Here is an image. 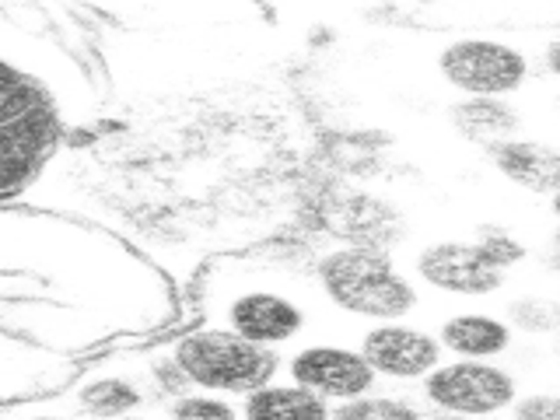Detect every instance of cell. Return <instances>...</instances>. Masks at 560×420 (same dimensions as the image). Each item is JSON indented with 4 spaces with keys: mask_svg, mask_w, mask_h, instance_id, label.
<instances>
[{
    "mask_svg": "<svg viewBox=\"0 0 560 420\" xmlns=\"http://www.w3.org/2000/svg\"><path fill=\"white\" fill-rule=\"evenodd\" d=\"M332 420H424V410L407 396L375 389L350 402H337V407H332Z\"/></svg>",
    "mask_w": 560,
    "mask_h": 420,
    "instance_id": "ac0fdd59",
    "label": "cell"
},
{
    "mask_svg": "<svg viewBox=\"0 0 560 420\" xmlns=\"http://www.w3.org/2000/svg\"><path fill=\"white\" fill-rule=\"evenodd\" d=\"M542 67H547L550 74L560 81V35H557V39H550L547 49H542Z\"/></svg>",
    "mask_w": 560,
    "mask_h": 420,
    "instance_id": "cb8c5ba5",
    "label": "cell"
},
{
    "mask_svg": "<svg viewBox=\"0 0 560 420\" xmlns=\"http://www.w3.org/2000/svg\"><path fill=\"white\" fill-rule=\"evenodd\" d=\"M512 420H560V393H529L518 396Z\"/></svg>",
    "mask_w": 560,
    "mask_h": 420,
    "instance_id": "44dd1931",
    "label": "cell"
},
{
    "mask_svg": "<svg viewBox=\"0 0 560 420\" xmlns=\"http://www.w3.org/2000/svg\"><path fill=\"white\" fill-rule=\"evenodd\" d=\"M0 315L8 332L84 358L105 343L172 329L179 294L109 228L8 203Z\"/></svg>",
    "mask_w": 560,
    "mask_h": 420,
    "instance_id": "6da1fadb",
    "label": "cell"
},
{
    "mask_svg": "<svg viewBox=\"0 0 560 420\" xmlns=\"http://www.w3.org/2000/svg\"><path fill=\"white\" fill-rule=\"evenodd\" d=\"M0 88H4V113H0L4 119V133H0L4 140V203H18V192L43 172L49 154L60 148L67 119L46 88L14 63H4Z\"/></svg>",
    "mask_w": 560,
    "mask_h": 420,
    "instance_id": "5b68a950",
    "label": "cell"
},
{
    "mask_svg": "<svg viewBox=\"0 0 560 420\" xmlns=\"http://www.w3.org/2000/svg\"><path fill=\"white\" fill-rule=\"evenodd\" d=\"M165 358L186 382V389L228 399H242L284 375L280 350L249 343L238 332L210 323L175 332L165 347Z\"/></svg>",
    "mask_w": 560,
    "mask_h": 420,
    "instance_id": "277c9868",
    "label": "cell"
},
{
    "mask_svg": "<svg viewBox=\"0 0 560 420\" xmlns=\"http://www.w3.org/2000/svg\"><path fill=\"white\" fill-rule=\"evenodd\" d=\"M424 420H472V417H455V413H434V410H428Z\"/></svg>",
    "mask_w": 560,
    "mask_h": 420,
    "instance_id": "d4e9b609",
    "label": "cell"
},
{
    "mask_svg": "<svg viewBox=\"0 0 560 420\" xmlns=\"http://www.w3.org/2000/svg\"><path fill=\"white\" fill-rule=\"evenodd\" d=\"M127 420H140V417H127Z\"/></svg>",
    "mask_w": 560,
    "mask_h": 420,
    "instance_id": "4316f807",
    "label": "cell"
},
{
    "mask_svg": "<svg viewBox=\"0 0 560 420\" xmlns=\"http://www.w3.org/2000/svg\"><path fill=\"white\" fill-rule=\"evenodd\" d=\"M483 249V256L494 262V267L501 270V273H508L512 267H518V262H525V245L508 232V228H483V232L472 238Z\"/></svg>",
    "mask_w": 560,
    "mask_h": 420,
    "instance_id": "ffe728a7",
    "label": "cell"
},
{
    "mask_svg": "<svg viewBox=\"0 0 560 420\" xmlns=\"http://www.w3.org/2000/svg\"><path fill=\"white\" fill-rule=\"evenodd\" d=\"M438 74L463 98H508L529 81V57L501 39H452L438 52Z\"/></svg>",
    "mask_w": 560,
    "mask_h": 420,
    "instance_id": "52a82bcc",
    "label": "cell"
},
{
    "mask_svg": "<svg viewBox=\"0 0 560 420\" xmlns=\"http://www.w3.org/2000/svg\"><path fill=\"white\" fill-rule=\"evenodd\" d=\"M242 420H332V402L308 393L305 385L277 378L262 389L242 396Z\"/></svg>",
    "mask_w": 560,
    "mask_h": 420,
    "instance_id": "2e32d148",
    "label": "cell"
},
{
    "mask_svg": "<svg viewBox=\"0 0 560 420\" xmlns=\"http://www.w3.org/2000/svg\"><path fill=\"white\" fill-rule=\"evenodd\" d=\"M165 420H242V413L228 396L186 389L165 402Z\"/></svg>",
    "mask_w": 560,
    "mask_h": 420,
    "instance_id": "d6986e66",
    "label": "cell"
},
{
    "mask_svg": "<svg viewBox=\"0 0 560 420\" xmlns=\"http://www.w3.org/2000/svg\"><path fill=\"white\" fill-rule=\"evenodd\" d=\"M452 130L469 144L494 151L504 140L518 137V109L508 98H459L448 109Z\"/></svg>",
    "mask_w": 560,
    "mask_h": 420,
    "instance_id": "9a60e30c",
    "label": "cell"
},
{
    "mask_svg": "<svg viewBox=\"0 0 560 420\" xmlns=\"http://www.w3.org/2000/svg\"><path fill=\"white\" fill-rule=\"evenodd\" d=\"M203 323L232 329L249 343L284 350L308 329L312 308L284 273L256 259H214L200 280Z\"/></svg>",
    "mask_w": 560,
    "mask_h": 420,
    "instance_id": "7a4b0ae2",
    "label": "cell"
},
{
    "mask_svg": "<svg viewBox=\"0 0 560 420\" xmlns=\"http://www.w3.org/2000/svg\"><path fill=\"white\" fill-rule=\"evenodd\" d=\"M284 378L294 385H305L308 393L323 396L332 407L378 389V375L361 354V347L329 340L294 347L284 358Z\"/></svg>",
    "mask_w": 560,
    "mask_h": 420,
    "instance_id": "ba28073f",
    "label": "cell"
},
{
    "mask_svg": "<svg viewBox=\"0 0 560 420\" xmlns=\"http://www.w3.org/2000/svg\"><path fill=\"white\" fill-rule=\"evenodd\" d=\"M312 280L332 312L368 326L407 323L420 305L413 277L402 273L389 253L364 242H343L323 253L312 267Z\"/></svg>",
    "mask_w": 560,
    "mask_h": 420,
    "instance_id": "3957f363",
    "label": "cell"
},
{
    "mask_svg": "<svg viewBox=\"0 0 560 420\" xmlns=\"http://www.w3.org/2000/svg\"><path fill=\"white\" fill-rule=\"evenodd\" d=\"M434 337L452 361H498L515 347V329L504 315L490 312H455Z\"/></svg>",
    "mask_w": 560,
    "mask_h": 420,
    "instance_id": "5bb4252c",
    "label": "cell"
},
{
    "mask_svg": "<svg viewBox=\"0 0 560 420\" xmlns=\"http://www.w3.org/2000/svg\"><path fill=\"white\" fill-rule=\"evenodd\" d=\"M539 262L547 267L553 277H560V224L553 228V232L547 235V242H542V249H539Z\"/></svg>",
    "mask_w": 560,
    "mask_h": 420,
    "instance_id": "603a6c76",
    "label": "cell"
},
{
    "mask_svg": "<svg viewBox=\"0 0 560 420\" xmlns=\"http://www.w3.org/2000/svg\"><path fill=\"white\" fill-rule=\"evenodd\" d=\"M504 319L515 332H525V337H560V302H553L547 294L512 298L504 308Z\"/></svg>",
    "mask_w": 560,
    "mask_h": 420,
    "instance_id": "e0dca14e",
    "label": "cell"
},
{
    "mask_svg": "<svg viewBox=\"0 0 560 420\" xmlns=\"http://www.w3.org/2000/svg\"><path fill=\"white\" fill-rule=\"evenodd\" d=\"M550 210H553V214H557V221H560V192H557V197L550 200Z\"/></svg>",
    "mask_w": 560,
    "mask_h": 420,
    "instance_id": "484cf974",
    "label": "cell"
},
{
    "mask_svg": "<svg viewBox=\"0 0 560 420\" xmlns=\"http://www.w3.org/2000/svg\"><path fill=\"white\" fill-rule=\"evenodd\" d=\"M358 347L368 358V364L375 368L378 382H393V385H420L445 361V350L434 332L410 323L368 326Z\"/></svg>",
    "mask_w": 560,
    "mask_h": 420,
    "instance_id": "8fae6325",
    "label": "cell"
},
{
    "mask_svg": "<svg viewBox=\"0 0 560 420\" xmlns=\"http://www.w3.org/2000/svg\"><path fill=\"white\" fill-rule=\"evenodd\" d=\"M4 420H84L74 410H52L46 399L39 402H18V407H4Z\"/></svg>",
    "mask_w": 560,
    "mask_h": 420,
    "instance_id": "7402d4cb",
    "label": "cell"
},
{
    "mask_svg": "<svg viewBox=\"0 0 560 420\" xmlns=\"http://www.w3.org/2000/svg\"><path fill=\"white\" fill-rule=\"evenodd\" d=\"M148 402L144 382L127 372H105L88 364V372L70 385V407L84 420H127Z\"/></svg>",
    "mask_w": 560,
    "mask_h": 420,
    "instance_id": "4fadbf2b",
    "label": "cell"
},
{
    "mask_svg": "<svg viewBox=\"0 0 560 420\" xmlns=\"http://www.w3.org/2000/svg\"><path fill=\"white\" fill-rule=\"evenodd\" d=\"M417 389L420 407L472 420L512 413L518 402L515 375L494 361H442Z\"/></svg>",
    "mask_w": 560,
    "mask_h": 420,
    "instance_id": "8992f818",
    "label": "cell"
},
{
    "mask_svg": "<svg viewBox=\"0 0 560 420\" xmlns=\"http://www.w3.org/2000/svg\"><path fill=\"white\" fill-rule=\"evenodd\" d=\"M508 420H512V417H508Z\"/></svg>",
    "mask_w": 560,
    "mask_h": 420,
    "instance_id": "83f0119b",
    "label": "cell"
},
{
    "mask_svg": "<svg viewBox=\"0 0 560 420\" xmlns=\"http://www.w3.org/2000/svg\"><path fill=\"white\" fill-rule=\"evenodd\" d=\"M490 154L504 183L529 192V197H557L560 192V144H547L536 137H512Z\"/></svg>",
    "mask_w": 560,
    "mask_h": 420,
    "instance_id": "7c38bea8",
    "label": "cell"
},
{
    "mask_svg": "<svg viewBox=\"0 0 560 420\" xmlns=\"http://www.w3.org/2000/svg\"><path fill=\"white\" fill-rule=\"evenodd\" d=\"M413 277L442 298L480 302L504 288V273L483 256L477 242H431L413 259Z\"/></svg>",
    "mask_w": 560,
    "mask_h": 420,
    "instance_id": "9c48e42d",
    "label": "cell"
},
{
    "mask_svg": "<svg viewBox=\"0 0 560 420\" xmlns=\"http://www.w3.org/2000/svg\"><path fill=\"white\" fill-rule=\"evenodd\" d=\"M4 407H18V402H39L60 389H70L84 372V358L63 354L46 343H35L28 337L4 329Z\"/></svg>",
    "mask_w": 560,
    "mask_h": 420,
    "instance_id": "30bf717a",
    "label": "cell"
}]
</instances>
